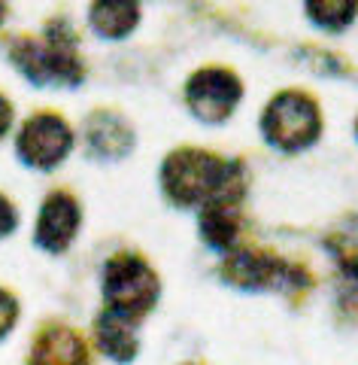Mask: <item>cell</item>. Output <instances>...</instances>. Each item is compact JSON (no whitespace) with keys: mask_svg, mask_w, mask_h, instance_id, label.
Wrapping results in <instances>:
<instances>
[{"mask_svg":"<svg viewBox=\"0 0 358 365\" xmlns=\"http://www.w3.org/2000/svg\"><path fill=\"white\" fill-rule=\"evenodd\" d=\"M240 168L219 162L201 150L173 153L164 165V189L177 204H210L219 198H237Z\"/></svg>","mask_w":358,"mask_h":365,"instance_id":"obj_1","label":"cell"},{"mask_svg":"<svg viewBox=\"0 0 358 365\" xmlns=\"http://www.w3.org/2000/svg\"><path fill=\"white\" fill-rule=\"evenodd\" d=\"M261 128L268 134V140L280 146V150L285 153L304 150L319 134V110L307 95L285 91V95L273 98V104L261 119Z\"/></svg>","mask_w":358,"mask_h":365,"instance_id":"obj_2","label":"cell"},{"mask_svg":"<svg viewBox=\"0 0 358 365\" xmlns=\"http://www.w3.org/2000/svg\"><path fill=\"white\" fill-rule=\"evenodd\" d=\"M103 292H107L110 311L140 317L158 299V280L143 259L115 256L107 265V274H103Z\"/></svg>","mask_w":358,"mask_h":365,"instance_id":"obj_3","label":"cell"},{"mask_svg":"<svg viewBox=\"0 0 358 365\" xmlns=\"http://www.w3.org/2000/svg\"><path fill=\"white\" fill-rule=\"evenodd\" d=\"M13 58L19 71L37 86H73L83 76V67L64 37H49L46 43H19Z\"/></svg>","mask_w":358,"mask_h":365,"instance_id":"obj_4","label":"cell"},{"mask_svg":"<svg viewBox=\"0 0 358 365\" xmlns=\"http://www.w3.org/2000/svg\"><path fill=\"white\" fill-rule=\"evenodd\" d=\"M73 146V134L67 122L52 113H40L25 122L19 134V153L33 168H55L64 162V155Z\"/></svg>","mask_w":358,"mask_h":365,"instance_id":"obj_5","label":"cell"},{"mask_svg":"<svg viewBox=\"0 0 358 365\" xmlns=\"http://www.w3.org/2000/svg\"><path fill=\"white\" fill-rule=\"evenodd\" d=\"M240 101V83L228 71H206L194 73L189 83V104L194 116L204 122H222L231 116V110Z\"/></svg>","mask_w":358,"mask_h":365,"instance_id":"obj_6","label":"cell"},{"mask_svg":"<svg viewBox=\"0 0 358 365\" xmlns=\"http://www.w3.org/2000/svg\"><path fill=\"white\" fill-rule=\"evenodd\" d=\"M79 228V207L70 195H64V192H55V195L43 204L40 210V222H37V241L40 247L52 250H64L67 244L73 241Z\"/></svg>","mask_w":358,"mask_h":365,"instance_id":"obj_7","label":"cell"},{"mask_svg":"<svg viewBox=\"0 0 358 365\" xmlns=\"http://www.w3.org/2000/svg\"><path fill=\"white\" fill-rule=\"evenodd\" d=\"M95 341L110 359H131L134 350H137L134 317H125L119 311L100 314L98 326H95Z\"/></svg>","mask_w":358,"mask_h":365,"instance_id":"obj_8","label":"cell"},{"mask_svg":"<svg viewBox=\"0 0 358 365\" xmlns=\"http://www.w3.org/2000/svg\"><path fill=\"white\" fill-rule=\"evenodd\" d=\"M31 365H88V353H85V344L73 332L55 329V332L40 338Z\"/></svg>","mask_w":358,"mask_h":365,"instance_id":"obj_9","label":"cell"},{"mask_svg":"<svg viewBox=\"0 0 358 365\" xmlns=\"http://www.w3.org/2000/svg\"><path fill=\"white\" fill-rule=\"evenodd\" d=\"M137 25V0H95L91 6V28L100 37H125Z\"/></svg>","mask_w":358,"mask_h":365,"instance_id":"obj_10","label":"cell"},{"mask_svg":"<svg viewBox=\"0 0 358 365\" xmlns=\"http://www.w3.org/2000/svg\"><path fill=\"white\" fill-rule=\"evenodd\" d=\"M88 143H91V150H98L100 155H122V153H128V146H131V134L115 116H100L98 122H91Z\"/></svg>","mask_w":358,"mask_h":365,"instance_id":"obj_11","label":"cell"},{"mask_svg":"<svg viewBox=\"0 0 358 365\" xmlns=\"http://www.w3.org/2000/svg\"><path fill=\"white\" fill-rule=\"evenodd\" d=\"M307 9L322 28L340 31L355 19L358 0H307Z\"/></svg>","mask_w":358,"mask_h":365,"instance_id":"obj_12","label":"cell"},{"mask_svg":"<svg viewBox=\"0 0 358 365\" xmlns=\"http://www.w3.org/2000/svg\"><path fill=\"white\" fill-rule=\"evenodd\" d=\"M16 314H19V307H16V302L9 299V295L0 289V338H4L9 329H13V323H16Z\"/></svg>","mask_w":358,"mask_h":365,"instance_id":"obj_13","label":"cell"},{"mask_svg":"<svg viewBox=\"0 0 358 365\" xmlns=\"http://www.w3.org/2000/svg\"><path fill=\"white\" fill-rule=\"evenodd\" d=\"M13 228H16V210H13V204L0 195V237L9 235Z\"/></svg>","mask_w":358,"mask_h":365,"instance_id":"obj_14","label":"cell"},{"mask_svg":"<svg viewBox=\"0 0 358 365\" xmlns=\"http://www.w3.org/2000/svg\"><path fill=\"white\" fill-rule=\"evenodd\" d=\"M9 119H13V113H9V104L4 98H0V137H4V131L9 128Z\"/></svg>","mask_w":358,"mask_h":365,"instance_id":"obj_15","label":"cell"},{"mask_svg":"<svg viewBox=\"0 0 358 365\" xmlns=\"http://www.w3.org/2000/svg\"><path fill=\"white\" fill-rule=\"evenodd\" d=\"M0 19H4V0H0Z\"/></svg>","mask_w":358,"mask_h":365,"instance_id":"obj_16","label":"cell"}]
</instances>
